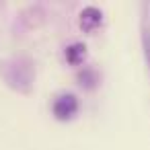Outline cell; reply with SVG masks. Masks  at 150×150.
I'll return each mask as SVG.
<instances>
[{"label":"cell","instance_id":"6","mask_svg":"<svg viewBox=\"0 0 150 150\" xmlns=\"http://www.w3.org/2000/svg\"><path fill=\"white\" fill-rule=\"evenodd\" d=\"M140 41H142V52H144V58H146V64H148V70H150V27L146 23L142 25Z\"/></svg>","mask_w":150,"mask_h":150},{"label":"cell","instance_id":"5","mask_svg":"<svg viewBox=\"0 0 150 150\" xmlns=\"http://www.w3.org/2000/svg\"><path fill=\"white\" fill-rule=\"evenodd\" d=\"M64 56H66V62L70 66H80L86 60V45L84 43H72L66 47Z\"/></svg>","mask_w":150,"mask_h":150},{"label":"cell","instance_id":"4","mask_svg":"<svg viewBox=\"0 0 150 150\" xmlns=\"http://www.w3.org/2000/svg\"><path fill=\"white\" fill-rule=\"evenodd\" d=\"M76 82L80 88L84 91H95L99 84H101V74L97 68H91V66H84L76 72Z\"/></svg>","mask_w":150,"mask_h":150},{"label":"cell","instance_id":"3","mask_svg":"<svg viewBox=\"0 0 150 150\" xmlns=\"http://www.w3.org/2000/svg\"><path fill=\"white\" fill-rule=\"evenodd\" d=\"M101 25H103V13H101V8H97V6H84L80 11V15H78V27H80L82 33L93 35Z\"/></svg>","mask_w":150,"mask_h":150},{"label":"cell","instance_id":"2","mask_svg":"<svg viewBox=\"0 0 150 150\" xmlns=\"http://www.w3.org/2000/svg\"><path fill=\"white\" fill-rule=\"evenodd\" d=\"M80 111V101L72 93H62L52 103V113L58 121H72Z\"/></svg>","mask_w":150,"mask_h":150},{"label":"cell","instance_id":"1","mask_svg":"<svg viewBox=\"0 0 150 150\" xmlns=\"http://www.w3.org/2000/svg\"><path fill=\"white\" fill-rule=\"evenodd\" d=\"M11 74H6V80L13 88H17L19 93H29L31 84H33V64L27 58H19L15 62H11L8 66Z\"/></svg>","mask_w":150,"mask_h":150}]
</instances>
